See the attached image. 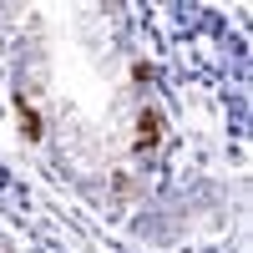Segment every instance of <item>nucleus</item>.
<instances>
[{"instance_id":"obj_1","label":"nucleus","mask_w":253,"mask_h":253,"mask_svg":"<svg viewBox=\"0 0 253 253\" xmlns=\"http://www.w3.org/2000/svg\"><path fill=\"white\" fill-rule=\"evenodd\" d=\"M157 142H162V112L157 107H142V117H137V152H157Z\"/></svg>"},{"instance_id":"obj_2","label":"nucleus","mask_w":253,"mask_h":253,"mask_svg":"<svg viewBox=\"0 0 253 253\" xmlns=\"http://www.w3.org/2000/svg\"><path fill=\"white\" fill-rule=\"evenodd\" d=\"M15 112H20V132H26V142H41V117L26 96H15Z\"/></svg>"}]
</instances>
